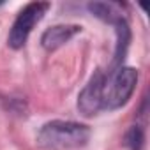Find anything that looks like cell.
I'll use <instances>...</instances> for the list:
<instances>
[{"label":"cell","instance_id":"2","mask_svg":"<svg viewBox=\"0 0 150 150\" xmlns=\"http://www.w3.org/2000/svg\"><path fill=\"white\" fill-rule=\"evenodd\" d=\"M138 81V72L132 67H118L110 72L108 80H104L103 87V108L117 110L127 103L131 94L134 92Z\"/></svg>","mask_w":150,"mask_h":150},{"label":"cell","instance_id":"3","mask_svg":"<svg viewBox=\"0 0 150 150\" xmlns=\"http://www.w3.org/2000/svg\"><path fill=\"white\" fill-rule=\"evenodd\" d=\"M48 7H50V4H44V2H32V4H28V6L20 13V16L16 18V21H14V25H13V28H11L9 39H7L11 48H21V46L27 42V39H28V35H30L34 25H35L37 21H41V18H42L44 13L48 11Z\"/></svg>","mask_w":150,"mask_h":150},{"label":"cell","instance_id":"4","mask_svg":"<svg viewBox=\"0 0 150 150\" xmlns=\"http://www.w3.org/2000/svg\"><path fill=\"white\" fill-rule=\"evenodd\" d=\"M104 74L103 71H97L90 78L88 85L81 90L78 99V108L85 117L96 115L103 108V87H104Z\"/></svg>","mask_w":150,"mask_h":150},{"label":"cell","instance_id":"5","mask_svg":"<svg viewBox=\"0 0 150 150\" xmlns=\"http://www.w3.org/2000/svg\"><path fill=\"white\" fill-rule=\"evenodd\" d=\"M78 32H80L78 25H57L44 32L41 42L46 50H55V48L62 46L64 42H67L71 37H74Z\"/></svg>","mask_w":150,"mask_h":150},{"label":"cell","instance_id":"6","mask_svg":"<svg viewBox=\"0 0 150 150\" xmlns=\"http://www.w3.org/2000/svg\"><path fill=\"white\" fill-rule=\"evenodd\" d=\"M141 143H143V134L139 131V127H132L127 134V145L132 148V150H139L141 148Z\"/></svg>","mask_w":150,"mask_h":150},{"label":"cell","instance_id":"1","mask_svg":"<svg viewBox=\"0 0 150 150\" xmlns=\"http://www.w3.org/2000/svg\"><path fill=\"white\" fill-rule=\"evenodd\" d=\"M90 138V129L76 122L55 120L46 124L37 134V145L44 150H72L83 146Z\"/></svg>","mask_w":150,"mask_h":150}]
</instances>
